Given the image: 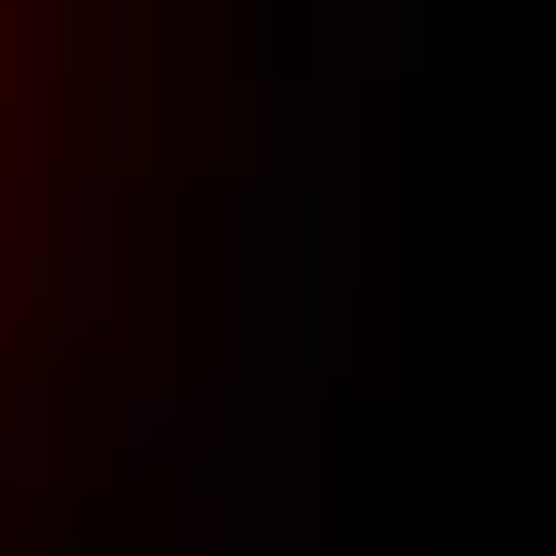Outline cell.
Segmentation results:
<instances>
[{
  "instance_id": "6da1fadb",
  "label": "cell",
  "mask_w": 556,
  "mask_h": 556,
  "mask_svg": "<svg viewBox=\"0 0 556 556\" xmlns=\"http://www.w3.org/2000/svg\"><path fill=\"white\" fill-rule=\"evenodd\" d=\"M142 194L130 0H0V556L39 544Z\"/></svg>"
}]
</instances>
